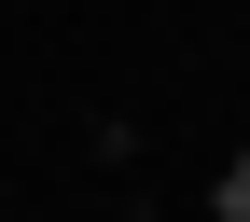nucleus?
Segmentation results:
<instances>
[{
    "instance_id": "f257e3e1",
    "label": "nucleus",
    "mask_w": 250,
    "mask_h": 222,
    "mask_svg": "<svg viewBox=\"0 0 250 222\" xmlns=\"http://www.w3.org/2000/svg\"><path fill=\"white\" fill-rule=\"evenodd\" d=\"M208 208H223V222H250V167H223V181H208Z\"/></svg>"
}]
</instances>
